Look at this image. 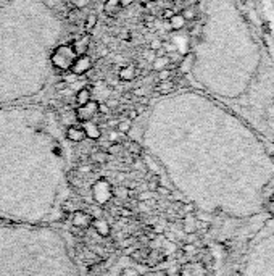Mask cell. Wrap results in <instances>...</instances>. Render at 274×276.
Segmentation results:
<instances>
[{
  "label": "cell",
  "instance_id": "cell-1",
  "mask_svg": "<svg viewBox=\"0 0 274 276\" xmlns=\"http://www.w3.org/2000/svg\"><path fill=\"white\" fill-rule=\"evenodd\" d=\"M76 52L71 44H65V46H58L54 54H52V65H54L57 69H60V71H69L71 65H73V62L76 60Z\"/></svg>",
  "mask_w": 274,
  "mask_h": 276
},
{
  "label": "cell",
  "instance_id": "cell-2",
  "mask_svg": "<svg viewBox=\"0 0 274 276\" xmlns=\"http://www.w3.org/2000/svg\"><path fill=\"white\" fill-rule=\"evenodd\" d=\"M99 107L100 102L99 100H89L87 104H84L81 107L76 108L74 117L79 123H86V121H92L97 115H99Z\"/></svg>",
  "mask_w": 274,
  "mask_h": 276
},
{
  "label": "cell",
  "instance_id": "cell-3",
  "mask_svg": "<svg viewBox=\"0 0 274 276\" xmlns=\"http://www.w3.org/2000/svg\"><path fill=\"white\" fill-rule=\"evenodd\" d=\"M90 68H92V59H90L87 54H84V55L76 57V60L73 62V65H71L69 71L76 76H82V74H86Z\"/></svg>",
  "mask_w": 274,
  "mask_h": 276
},
{
  "label": "cell",
  "instance_id": "cell-4",
  "mask_svg": "<svg viewBox=\"0 0 274 276\" xmlns=\"http://www.w3.org/2000/svg\"><path fill=\"white\" fill-rule=\"evenodd\" d=\"M67 138L71 140V142H82L86 139V133H84L82 125H71L67 128Z\"/></svg>",
  "mask_w": 274,
  "mask_h": 276
},
{
  "label": "cell",
  "instance_id": "cell-5",
  "mask_svg": "<svg viewBox=\"0 0 274 276\" xmlns=\"http://www.w3.org/2000/svg\"><path fill=\"white\" fill-rule=\"evenodd\" d=\"M74 49V52L76 55H84V54H87V50H89V46H90V36L89 33L87 34H84L81 37H77V39L71 44Z\"/></svg>",
  "mask_w": 274,
  "mask_h": 276
},
{
  "label": "cell",
  "instance_id": "cell-6",
  "mask_svg": "<svg viewBox=\"0 0 274 276\" xmlns=\"http://www.w3.org/2000/svg\"><path fill=\"white\" fill-rule=\"evenodd\" d=\"M82 128H84V133H86V138L89 139H99L102 136L99 125H95L94 121H86V123H82Z\"/></svg>",
  "mask_w": 274,
  "mask_h": 276
},
{
  "label": "cell",
  "instance_id": "cell-7",
  "mask_svg": "<svg viewBox=\"0 0 274 276\" xmlns=\"http://www.w3.org/2000/svg\"><path fill=\"white\" fill-rule=\"evenodd\" d=\"M136 74H137L136 65H125V67H121L120 73H118L121 81H133V79H136Z\"/></svg>",
  "mask_w": 274,
  "mask_h": 276
},
{
  "label": "cell",
  "instance_id": "cell-8",
  "mask_svg": "<svg viewBox=\"0 0 274 276\" xmlns=\"http://www.w3.org/2000/svg\"><path fill=\"white\" fill-rule=\"evenodd\" d=\"M74 100H76L77 107H81L84 104H87L89 100H92V92H90V89L89 87H81L79 91L76 92Z\"/></svg>",
  "mask_w": 274,
  "mask_h": 276
},
{
  "label": "cell",
  "instance_id": "cell-9",
  "mask_svg": "<svg viewBox=\"0 0 274 276\" xmlns=\"http://www.w3.org/2000/svg\"><path fill=\"white\" fill-rule=\"evenodd\" d=\"M121 8L123 7H121L120 0H105V3H103V11H105V13L110 15V16L116 15Z\"/></svg>",
  "mask_w": 274,
  "mask_h": 276
},
{
  "label": "cell",
  "instance_id": "cell-10",
  "mask_svg": "<svg viewBox=\"0 0 274 276\" xmlns=\"http://www.w3.org/2000/svg\"><path fill=\"white\" fill-rule=\"evenodd\" d=\"M168 65H171V62H169V57L166 55H156V59L153 60L152 63V68L155 69V71H161V69H166Z\"/></svg>",
  "mask_w": 274,
  "mask_h": 276
},
{
  "label": "cell",
  "instance_id": "cell-11",
  "mask_svg": "<svg viewBox=\"0 0 274 276\" xmlns=\"http://www.w3.org/2000/svg\"><path fill=\"white\" fill-rule=\"evenodd\" d=\"M186 26V18L182 16L181 13H174L171 18H169V28L171 29H182Z\"/></svg>",
  "mask_w": 274,
  "mask_h": 276
},
{
  "label": "cell",
  "instance_id": "cell-12",
  "mask_svg": "<svg viewBox=\"0 0 274 276\" xmlns=\"http://www.w3.org/2000/svg\"><path fill=\"white\" fill-rule=\"evenodd\" d=\"M97 21H99V16H97L95 13H90L87 18H86V23H84V26H86V31L87 33H90L95 26H97Z\"/></svg>",
  "mask_w": 274,
  "mask_h": 276
},
{
  "label": "cell",
  "instance_id": "cell-13",
  "mask_svg": "<svg viewBox=\"0 0 274 276\" xmlns=\"http://www.w3.org/2000/svg\"><path fill=\"white\" fill-rule=\"evenodd\" d=\"M174 89V86H173V82H169V79L168 81H161V84L158 86V89H156V91H158L160 94H169Z\"/></svg>",
  "mask_w": 274,
  "mask_h": 276
},
{
  "label": "cell",
  "instance_id": "cell-14",
  "mask_svg": "<svg viewBox=\"0 0 274 276\" xmlns=\"http://www.w3.org/2000/svg\"><path fill=\"white\" fill-rule=\"evenodd\" d=\"M129 130H131V121L125 120V121H120L118 125H116V131L121 133V134H126Z\"/></svg>",
  "mask_w": 274,
  "mask_h": 276
},
{
  "label": "cell",
  "instance_id": "cell-15",
  "mask_svg": "<svg viewBox=\"0 0 274 276\" xmlns=\"http://www.w3.org/2000/svg\"><path fill=\"white\" fill-rule=\"evenodd\" d=\"M129 152H133L134 155H139V153L142 152V147L137 144V142H134V140H131V142H129Z\"/></svg>",
  "mask_w": 274,
  "mask_h": 276
},
{
  "label": "cell",
  "instance_id": "cell-16",
  "mask_svg": "<svg viewBox=\"0 0 274 276\" xmlns=\"http://www.w3.org/2000/svg\"><path fill=\"white\" fill-rule=\"evenodd\" d=\"M121 152H123V145L118 142H113L108 149V153H112V155H116V153H121Z\"/></svg>",
  "mask_w": 274,
  "mask_h": 276
},
{
  "label": "cell",
  "instance_id": "cell-17",
  "mask_svg": "<svg viewBox=\"0 0 274 276\" xmlns=\"http://www.w3.org/2000/svg\"><path fill=\"white\" fill-rule=\"evenodd\" d=\"M160 49H163V41L161 39H153L150 42V50H155V52H158Z\"/></svg>",
  "mask_w": 274,
  "mask_h": 276
},
{
  "label": "cell",
  "instance_id": "cell-18",
  "mask_svg": "<svg viewBox=\"0 0 274 276\" xmlns=\"http://www.w3.org/2000/svg\"><path fill=\"white\" fill-rule=\"evenodd\" d=\"M158 78L160 81H168L169 78H171V71L166 68V69H161V71H158Z\"/></svg>",
  "mask_w": 274,
  "mask_h": 276
},
{
  "label": "cell",
  "instance_id": "cell-19",
  "mask_svg": "<svg viewBox=\"0 0 274 276\" xmlns=\"http://www.w3.org/2000/svg\"><path fill=\"white\" fill-rule=\"evenodd\" d=\"M143 59H145L147 62L153 63V60L156 59V52L155 50H148V52H145V55H143Z\"/></svg>",
  "mask_w": 274,
  "mask_h": 276
},
{
  "label": "cell",
  "instance_id": "cell-20",
  "mask_svg": "<svg viewBox=\"0 0 274 276\" xmlns=\"http://www.w3.org/2000/svg\"><path fill=\"white\" fill-rule=\"evenodd\" d=\"M89 5V0H74V7L76 10H81L84 7H87Z\"/></svg>",
  "mask_w": 274,
  "mask_h": 276
},
{
  "label": "cell",
  "instance_id": "cell-21",
  "mask_svg": "<svg viewBox=\"0 0 274 276\" xmlns=\"http://www.w3.org/2000/svg\"><path fill=\"white\" fill-rule=\"evenodd\" d=\"M95 162H99V163H103L107 160V155H105V152H99V153H95V155L92 157Z\"/></svg>",
  "mask_w": 274,
  "mask_h": 276
},
{
  "label": "cell",
  "instance_id": "cell-22",
  "mask_svg": "<svg viewBox=\"0 0 274 276\" xmlns=\"http://www.w3.org/2000/svg\"><path fill=\"white\" fill-rule=\"evenodd\" d=\"M182 16L186 18V21H187V20H192V18L195 16V10H194V8H187V10L184 11V13H182Z\"/></svg>",
  "mask_w": 274,
  "mask_h": 276
},
{
  "label": "cell",
  "instance_id": "cell-23",
  "mask_svg": "<svg viewBox=\"0 0 274 276\" xmlns=\"http://www.w3.org/2000/svg\"><path fill=\"white\" fill-rule=\"evenodd\" d=\"M133 94L136 95V97H142V95H145V89H142V87H137L133 91Z\"/></svg>",
  "mask_w": 274,
  "mask_h": 276
},
{
  "label": "cell",
  "instance_id": "cell-24",
  "mask_svg": "<svg viewBox=\"0 0 274 276\" xmlns=\"http://www.w3.org/2000/svg\"><path fill=\"white\" fill-rule=\"evenodd\" d=\"M76 79H77V76L71 73V74H68V76H67V78H65V82H68V84H71V82H74Z\"/></svg>",
  "mask_w": 274,
  "mask_h": 276
},
{
  "label": "cell",
  "instance_id": "cell-25",
  "mask_svg": "<svg viewBox=\"0 0 274 276\" xmlns=\"http://www.w3.org/2000/svg\"><path fill=\"white\" fill-rule=\"evenodd\" d=\"M133 2H134V0H120L121 7H128V5H131Z\"/></svg>",
  "mask_w": 274,
  "mask_h": 276
},
{
  "label": "cell",
  "instance_id": "cell-26",
  "mask_svg": "<svg viewBox=\"0 0 274 276\" xmlns=\"http://www.w3.org/2000/svg\"><path fill=\"white\" fill-rule=\"evenodd\" d=\"M137 115H139V112H137V110H131V112H129V117H131V120H136Z\"/></svg>",
  "mask_w": 274,
  "mask_h": 276
},
{
  "label": "cell",
  "instance_id": "cell-27",
  "mask_svg": "<svg viewBox=\"0 0 274 276\" xmlns=\"http://www.w3.org/2000/svg\"><path fill=\"white\" fill-rule=\"evenodd\" d=\"M143 3H150V2H153V0H142Z\"/></svg>",
  "mask_w": 274,
  "mask_h": 276
}]
</instances>
